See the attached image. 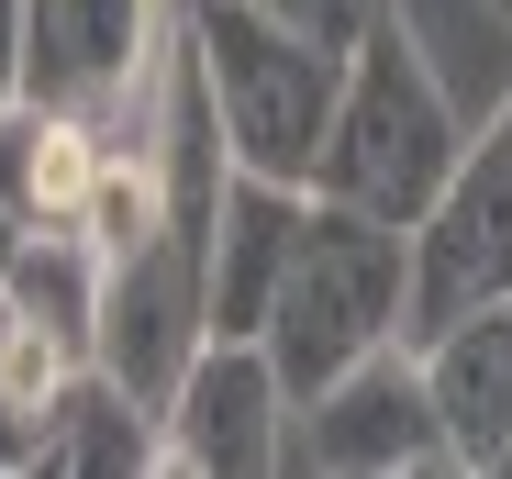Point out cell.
Masks as SVG:
<instances>
[{
	"label": "cell",
	"instance_id": "obj_1",
	"mask_svg": "<svg viewBox=\"0 0 512 479\" xmlns=\"http://www.w3.org/2000/svg\"><path fill=\"white\" fill-rule=\"evenodd\" d=\"M401 335H412V223H379L357 201L312 190L290 279H279V312H268V357L290 379V402L334 390L357 357H379Z\"/></svg>",
	"mask_w": 512,
	"mask_h": 479
},
{
	"label": "cell",
	"instance_id": "obj_2",
	"mask_svg": "<svg viewBox=\"0 0 512 479\" xmlns=\"http://www.w3.org/2000/svg\"><path fill=\"white\" fill-rule=\"evenodd\" d=\"M457 156H468V123H457V101H446L435 56L412 45V23L368 34V45L346 56V101H334V134H323L312 190L357 201V212H379V223H423L435 190L457 179Z\"/></svg>",
	"mask_w": 512,
	"mask_h": 479
},
{
	"label": "cell",
	"instance_id": "obj_3",
	"mask_svg": "<svg viewBox=\"0 0 512 479\" xmlns=\"http://www.w3.org/2000/svg\"><path fill=\"white\" fill-rule=\"evenodd\" d=\"M179 12H190V45L212 67L234 168L312 190L323 134H334V101H346V56H323L312 34H290L268 0H179Z\"/></svg>",
	"mask_w": 512,
	"mask_h": 479
},
{
	"label": "cell",
	"instance_id": "obj_4",
	"mask_svg": "<svg viewBox=\"0 0 512 479\" xmlns=\"http://www.w3.org/2000/svg\"><path fill=\"white\" fill-rule=\"evenodd\" d=\"M179 23H167V0H23V90L12 101H56L78 123H101L112 145H134L156 123Z\"/></svg>",
	"mask_w": 512,
	"mask_h": 479
},
{
	"label": "cell",
	"instance_id": "obj_5",
	"mask_svg": "<svg viewBox=\"0 0 512 479\" xmlns=\"http://www.w3.org/2000/svg\"><path fill=\"white\" fill-rule=\"evenodd\" d=\"M479 301H512V90H501L490 134H468L435 212L412 223V346L446 335Z\"/></svg>",
	"mask_w": 512,
	"mask_h": 479
},
{
	"label": "cell",
	"instance_id": "obj_6",
	"mask_svg": "<svg viewBox=\"0 0 512 479\" xmlns=\"http://www.w3.org/2000/svg\"><path fill=\"white\" fill-rule=\"evenodd\" d=\"M290 457L301 468H334V479H423V468H457L446 446V413H435V379H423V346H379L357 357L334 390L290 413Z\"/></svg>",
	"mask_w": 512,
	"mask_h": 479
},
{
	"label": "cell",
	"instance_id": "obj_7",
	"mask_svg": "<svg viewBox=\"0 0 512 479\" xmlns=\"http://www.w3.org/2000/svg\"><path fill=\"white\" fill-rule=\"evenodd\" d=\"M201 346H212V246H190L179 223H156L145 246H123L112 279H101V346H90V368H112L134 402L167 413V390L190 379Z\"/></svg>",
	"mask_w": 512,
	"mask_h": 479
},
{
	"label": "cell",
	"instance_id": "obj_8",
	"mask_svg": "<svg viewBox=\"0 0 512 479\" xmlns=\"http://www.w3.org/2000/svg\"><path fill=\"white\" fill-rule=\"evenodd\" d=\"M290 379L268 357V335H212L190 357V379L167 390V468L190 479H268L290 468Z\"/></svg>",
	"mask_w": 512,
	"mask_h": 479
},
{
	"label": "cell",
	"instance_id": "obj_9",
	"mask_svg": "<svg viewBox=\"0 0 512 479\" xmlns=\"http://www.w3.org/2000/svg\"><path fill=\"white\" fill-rule=\"evenodd\" d=\"M301 212H312V190L234 168V190L212 212V335H268L279 279H290V246H301Z\"/></svg>",
	"mask_w": 512,
	"mask_h": 479
},
{
	"label": "cell",
	"instance_id": "obj_10",
	"mask_svg": "<svg viewBox=\"0 0 512 479\" xmlns=\"http://www.w3.org/2000/svg\"><path fill=\"white\" fill-rule=\"evenodd\" d=\"M145 468H167V413L134 402L112 368H67V390L34 424L23 479H145Z\"/></svg>",
	"mask_w": 512,
	"mask_h": 479
},
{
	"label": "cell",
	"instance_id": "obj_11",
	"mask_svg": "<svg viewBox=\"0 0 512 479\" xmlns=\"http://www.w3.org/2000/svg\"><path fill=\"white\" fill-rule=\"evenodd\" d=\"M423 379H435L457 468H490L501 435H512V301H479L446 335H423Z\"/></svg>",
	"mask_w": 512,
	"mask_h": 479
},
{
	"label": "cell",
	"instance_id": "obj_12",
	"mask_svg": "<svg viewBox=\"0 0 512 479\" xmlns=\"http://www.w3.org/2000/svg\"><path fill=\"white\" fill-rule=\"evenodd\" d=\"M101 156H112L101 123H78L56 101H0V201L23 223H78L101 190Z\"/></svg>",
	"mask_w": 512,
	"mask_h": 479
},
{
	"label": "cell",
	"instance_id": "obj_13",
	"mask_svg": "<svg viewBox=\"0 0 512 479\" xmlns=\"http://www.w3.org/2000/svg\"><path fill=\"white\" fill-rule=\"evenodd\" d=\"M101 279H112V257H101L78 223H34V234H23V268H12L0 301H12L34 335H56L67 357H90V346H101Z\"/></svg>",
	"mask_w": 512,
	"mask_h": 479
},
{
	"label": "cell",
	"instance_id": "obj_14",
	"mask_svg": "<svg viewBox=\"0 0 512 479\" xmlns=\"http://www.w3.org/2000/svg\"><path fill=\"white\" fill-rule=\"evenodd\" d=\"M268 12H279L290 34H312L323 56H357L368 34H390V23H401V0H268Z\"/></svg>",
	"mask_w": 512,
	"mask_h": 479
},
{
	"label": "cell",
	"instance_id": "obj_15",
	"mask_svg": "<svg viewBox=\"0 0 512 479\" xmlns=\"http://www.w3.org/2000/svg\"><path fill=\"white\" fill-rule=\"evenodd\" d=\"M23 90V0H0V101Z\"/></svg>",
	"mask_w": 512,
	"mask_h": 479
},
{
	"label": "cell",
	"instance_id": "obj_16",
	"mask_svg": "<svg viewBox=\"0 0 512 479\" xmlns=\"http://www.w3.org/2000/svg\"><path fill=\"white\" fill-rule=\"evenodd\" d=\"M23 234H34V223H23L12 201H0V290H12V268H23Z\"/></svg>",
	"mask_w": 512,
	"mask_h": 479
},
{
	"label": "cell",
	"instance_id": "obj_17",
	"mask_svg": "<svg viewBox=\"0 0 512 479\" xmlns=\"http://www.w3.org/2000/svg\"><path fill=\"white\" fill-rule=\"evenodd\" d=\"M490 479H512V435H501V457H490Z\"/></svg>",
	"mask_w": 512,
	"mask_h": 479
},
{
	"label": "cell",
	"instance_id": "obj_18",
	"mask_svg": "<svg viewBox=\"0 0 512 479\" xmlns=\"http://www.w3.org/2000/svg\"><path fill=\"white\" fill-rule=\"evenodd\" d=\"M490 12H501V23H512V0H490Z\"/></svg>",
	"mask_w": 512,
	"mask_h": 479
}]
</instances>
